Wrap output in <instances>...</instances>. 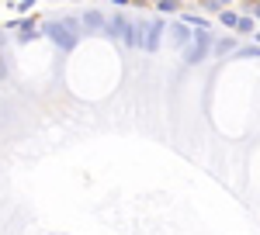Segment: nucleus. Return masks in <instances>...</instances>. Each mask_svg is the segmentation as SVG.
<instances>
[{
	"label": "nucleus",
	"instance_id": "f257e3e1",
	"mask_svg": "<svg viewBox=\"0 0 260 235\" xmlns=\"http://www.w3.org/2000/svg\"><path fill=\"white\" fill-rule=\"evenodd\" d=\"M45 31H49V38L56 42L59 49H73L77 42H80V24L73 18H59V21H45Z\"/></svg>",
	"mask_w": 260,
	"mask_h": 235
},
{
	"label": "nucleus",
	"instance_id": "1a4fd4ad",
	"mask_svg": "<svg viewBox=\"0 0 260 235\" xmlns=\"http://www.w3.org/2000/svg\"><path fill=\"white\" fill-rule=\"evenodd\" d=\"M215 52H219V56H229V52H236V38H219V42H215Z\"/></svg>",
	"mask_w": 260,
	"mask_h": 235
},
{
	"label": "nucleus",
	"instance_id": "6e6552de",
	"mask_svg": "<svg viewBox=\"0 0 260 235\" xmlns=\"http://www.w3.org/2000/svg\"><path fill=\"white\" fill-rule=\"evenodd\" d=\"M219 18H222V24H225V28H240L243 14H240V11H222Z\"/></svg>",
	"mask_w": 260,
	"mask_h": 235
},
{
	"label": "nucleus",
	"instance_id": "f8f14e48",
	"mask_svg": "<svg viewBox=\"0 0 260 235\" xmlns=\"http://www.w3.org/2000/svg\"><path fill=\"white\" fill-rule=\"evenodd\" d=\"M236 31H243V35H257V31H253V21L246 18V14H243V21H240V28H236Z\"/></svg>",
	"mask_w": 260,
	"mask_h": 235
},
{
	"label": "nucleus",
	"instance_id": "9b49d317",
	"mask_svg": "<svg viewBox=\"0 0 260 235\" xmlns=\"http://www.w3.org/2000/svg\"><path fill=\"white\" fill-rule=\"evenodd\" d=\"M205 11H212V14H222V11H225V4H222V0H205Z\"/></svg>",
	"mask_w": 260,
	"mask_h": 235
},
{
	"label": "nucleus",
	"instance_id": "2eb2a0df",
	"mask_svg": "<svg viewBox=\"0 0 260 235\" xmlns=\"http://www.w3.org/2000/svg\"><path fill=\"white\" fill-rule=\"evenodd\" d=\"M253 14H257V18H260V4H253Z\"/></svg>",
	"mask_w": 260,
	"mask_h": 235
},
{
	"label": "nucleus",
	"instance_id": "ddd939ff",
	"mask_svg": "<svg viewBox=\"0 0 260 235\" xmlns=\"http://www.w3.org/2000/svg\"><path fill=\"white\" fill-rule=\"evenodd\" d=\"M236 56H243V59H250V56L260 59V49H257V45H246V49H240V52H236Z\"/></svg>",
	"mask_w": 260,
	"mask_h": 235
},
{
	"label": "nucleus",
	"instance_id": "423d86ee",
	"mask_svg": "<svg viewBox=\"0 0 260 235\" xmlns=\"http://www.w3.org/2000/svg\"><path fill=\"white\" fill-rule=\"evenodd\" d=\"M83 28H87V31H101V28H108V18H104L101 11H87V14H83Z\"/></svg>",
	"mask_w": 260,
	"mask_h": 235
},
{
	"label": "nucleus",
	"instance_id": "9d476101",
	"mask_svg": "<svg viewBox=\"0 0 260 235\" xmlns=\"http://www.w3.org/2000/svg\"><path fill=\"white\" fill-rule=\"evenodd\" d=\"M156 11L160 14H174V11H180V4L177 0H156Z\"/></svg>",
	"mask_w": 260,
	"mask_h": 235
},
{
	"label": "nucleus",
	"instance_id": "4468645a",
	"mask_svg": "<svg viewBox=\"0 0 260 235\" xmlns=\"http://www.w3.org/2000/svg\"><path fill=\"white\" fill-rule=\"evenodd\" d=\"M31 4H35V0H14V11H18V14H28Z\"/></svg>",
	"mask_w": 260,
	"mask_h": 235
},
{
	"label": "nucleus",
	"instance_id": "f03ea898",
	"mask_svg": "<svg viewBox=\"0 0 260 235\" xmlns=\"http://www.w3.org/2000/svg\"><path fill=\"white\" fill-rule=\"evenodd\" d=\"M111 38L125 42V45H136V21H128L125 14H111L108 18V28H104Z\"/></svg>",
	"mask_w": 260,
	"mask_h": 235
},
{
	"label": "nucleus",
	"instance_id": "0eeeda50",
	"mask_svg": "<svg viewBox=\"0 0 260 235\" xmlns=\"http://www.w3.org/2000/svg\"><path fill=\"white\" fill-rule=\"evenodd\" d=\"M31 38H39V21H35V18L24 21L21 31H18V42H31Z\"/></svg>",
	"mask_w": 260,
	"mask_h": 235
},
{
	"label": "nucleus",
	"instance_id": "7ed1b4c3",
	"mask_svg": "<svg viewBox=\"0 0 260 235\" xmlns=\"http://www.w3.org/2000/svg\"><path fill=\"white\" fill-rule=\"evenodd\" d=\"M208 45H212V31H198V35H194V42L187 45L184 59H187V62H201V59H205V52H208Z\"/></svg>",
	"mask_w": 260,
	"mask_h": 235
},
{
	"label": "nucleus",
	"instance_id": "20e7f679",
	"mask_svg": "<svg viewBox=\"0 0 260 235\" xmlns=\"http://www.w3.org/2000/svg\"><path fill=\"white\" fill-rule=\"evenodd\" d=\"M163 21H146V42H142V49L146 52H156L160 49V38H163Z\"/></svg>",
	"mask_w": 260,
	"mask_h": 235
},
{
	"label": "nucleus",
	"instance_id": "dca6fc26",
	"mask_svg": "<svg viewBox=\"0 0 260 235\" xmlns=\"http://www.w3.org/2000/svg\"><path fill=\"white\" fill-rule=\"evenodd\" d=\"M4 73H7V69H4V66H0V76H4Z\"/></svg>",
	"mask_w": 260,
	"mask_h": 235
},
{
	"label": "nucleus",
	"instance_id": "39448f33",
	"mask_svg": "<svg viewBox=\"0 0 260 235\" xmlns=\"http://www.w3.org/2000/svg\"><path fill=\"white\" fill-rule=\"evenodd\" d=\"M187 42H194V35H191V24H170V45H177V49H184Z\"/></svg>",
	"mask_w": 260,
	"mask_h": 235
},
{
	"label": "nucleus",
	"instance_id": "f3484780",
	"mask_svg": "<svg viewBox=\"0 0 260 235\" xmlns=\"http://www.w3.org/2000/svg\"><path fill=\"white\" fill-rule=\"evenodd\" d=\"M253 38H257V42H260V31H257V35H253Z\"/></svg>",
	"mask_w": 260,
	"mask_h": 235
}]
</instances>
